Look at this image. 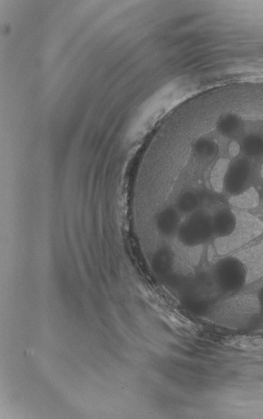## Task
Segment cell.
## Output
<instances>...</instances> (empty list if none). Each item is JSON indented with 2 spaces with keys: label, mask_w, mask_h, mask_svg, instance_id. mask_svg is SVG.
Returning a JSON list of instances; mask_svg holds the SVG:
<instances>
[{
  "label": "cell",
  "mask_w": 263,
  "mask_h": 419,
  "mask_svg": "<svg viewBox=\"0 0 263 419\" xmlns=\"http://www.w3.org/2000/svg\"><path fill=\"white\" fill-rule=\"evenodd\" d=\"M259 202V196L254 188H250L247 192L236 197H232L231 202L239 208L255 207Z\"/></svg>",
  "instance_id": "cell-14"
},
{
  "label": "cell",
  "mask_w": 263,
  "mask_h": 419,
  "mask_svg": "<svg viewBox=\"0 0 263 419\" xmlns=\"http://www.w3.org/2000/svg\"><path fill=\"white\" fill-rule=\"evenodd\" d=\"M213 282L224 293H233L247 284V272L236 256L224 257L215 265Z\"/></svg>",
  "instance_id": "cell-3"
},
{
  "label": "cell",
  "mask_w": 263,
  "mask_h": 419,
  "mask_svg": "<svg viewBox=\"0 0 263 419\" xmlns=\"http://www.w3.org/2000/svg\"><path fill=\"white\" fill-rule=\"evenodd\" d=\"M237 223V216L231 210H218L212 216L213 236L217 237V240L230 236L235 230Z\"/></svg>",
  "instance_id": "cell-9"
},
{
  "label": "cell",
  "mask_w": 263,
  "mask_h": 419,
  "mask_svg": "<svg viewBox=\"0 0 263 419\" xmlns=\"http://www.w3.org/2000/svg\"><path fill=\"white\" fill-rule=\"evenodd\" d=\"M175 256L169 247H162L155 252L152 260V268L154 272L162 280L169 277L175 272Z\"/></svg>",
  "instance_id": "cell-10"
},
{
  "label": "cell",
  "mask_w": 263,
  "mask_h": 419,
  "mask_svg": "<svg viewBox=\"0 0 263 419\" xmlns=\"http://www.w3.org/2000/svg\"><path fill=\"white\" fill-rule=\"evenodd\" d=\"M202 203L200 195L194 190H186L181 193L177 199L175 207L181 213V215L189 216L199 211Z\"/></svg>",
  "instance_id": "cell-12"
},
{
  "label": "cell",
  "mask_w": 263,
  "mask_h": 419,
  "mask_svg": "<svg viewBox=\"0 0 263 419\" xmlns=\"http://www.w3.org/2000/svg\"><path fill=\"white\" fill-rule=\"evenodd\" d=\"M262 232L263 223L259 219L248 214H241L237 216V226L232 234L217 240L218 251L222 255L230 253L254 240Z\"/></svg>",
  "instance_id": "cell-2"
},
{
  "label": "cell",
  "mask_w": 263,
  "mask_h": 419,
  "mask_svg": "<svg viewBox=\"0 0 263 419\" xmlns=\"http://www.w3.org/2000/svg\"><path fill=\"white\" fill-rule=\"evenodd\" d=\"M194 155L201 160H211L218 154L217 142L212 138L201 137L194 142L193 146Z\"/></svg>",
  "instance_id": "cell-13"
},
{
  "label": "cell",
  "mask_w": 263,
  "mask_h": 419,
  "mask_svg": "<svg viewBox=\"0 0 263 419\" xmlns=\"http://www.w3.org/2000/svg\"><path fill=\"white\" fill-rule=\"evenodd\" d=\"M213 237L212 216L201 210L186 216L176 236L180 244L186 248H198Z\"/></svg>",
  "instance_id": "cell-1"
},
{
  "label": "cell",
  "mask_w": 263,
  "mask_h": 419,
  "mask_svg": "<svg viewBox=\"0 0 263 419\" xmlns=\"http://www.w3.org/2000/svg\"><path fill=\"white\" fill-rule=\"evenodd\" d=\"M253 174L251 161L245 157L228 161L222 189L231 197L238 196L252 188Z\"/></svg>",
  "instance_id": "cell-4"
},
{
  "label": "cell",
  "mask_w": 263,
  "mask_h": 419,
  "mask_svg": "<svg viewBox=\"0 0 263 419\" xmlns=\"http://www.w3.org/2000/svg\"><path fill=\"white\" fill-rule=\"evenodd\" d=\"M245 268L247 282L252 283L263 276V243L243 250L236 256Z\"/></svg>",
  "instance_id": "cell-6"
},
{
  "label": "cell",
  "mask_w": 263,
  "mask_h": 419,
  "mask_svg": "<svg viewBox=\"0 0 263 419\" xmlns=\"http://www.w3.org/2000/svg\"><path fill=\"white\" fill-rule=\"evenodd\" d=\"M258 299H259V302L261 304L262 309L263 308V287L261 289L259 294L257 295Z\"/></svg>",
  "instance_id": "cell-16"
},
{
  "label": "cell",
  "mask_w": 263,
  "mask_h": 419,
  "mask_svg": "<svg viewBox=\"0 0 263 419\" xmlns=\"http://www.w3.org/2000/svg\"><path fill=\"white\" fill-rule=\"evenodd\" d=\"M181 216V213L175 207H167L161 210L156 217L157 231L164 237L176 236L183 222Z\"/></svg>",
  "instance_id": "cell-8"
},
{
  "label": "cell",
  "mask_w": 263,
  "mask_h": 419,
  "mask_svg": "<svg viewBox=\"0 0 263 419\" xmlns=\"http://www.w3.org/2000/svg\"><path fill=\"white\" fill-rule=\"evenodd\" d=\"M262 178H263V166H262Z\"/></svg>",
  "instance_id": "cell-17"
},
{
  "label": "cell",
  "mask_w": 263,
  "mask_h": 419,
  "mask_svg": "<svg viewBox=\"0 0 263 419\" xmlns=\"http://www.w3.org/2000/svg\"><path fill=\"white\" fill-rule=\"evenodd\" d=\"M231 343L233 345L246 350L263 349V339H260V338H237Z\"/></svg>",
  "instance_id": "cell-15"
},
{
  "label": "cell",
  "mask_w": 263,
  "mask_h": 419,
  "mask_svg": "<svg viewBox=\"0 0 263 419\" xmlns=\"http://www.w3.org/2000/svg\"><path fill=\"white\" fill-rule=\"evenodd\" d=\"M239 144L240 152L248 160L263 159V134L261 132H250L242 137Z\"/></svg>",
  "instance_id": "cell-11"
},
{
  "label": "cell",
  "mask_w": 263,
  "mask_h": 419,
  "mask_svg": "<svg viewBox=\"0 0 263 419\" xmlns=\"http://www.w3.org/2000/svg\"><path fill=\"white\" fill-rule=\"evenodd\" d=\"M262 309L258 297L251 295L233 299L225 304L216 316L219 321L228 326L243 325L257 316Z\"/></svg>",
  "instance_id": "cell-5"
},
{
  "label": "cell",
  "mask_w": 263,
  "mask_h": 419,
  "mask_svg": "<svg viewBox=\"0 0 263 419\" xmlns=\"http://www.w3.org/2000/svg\"><path fill=\"white\" fill-rule=\"evenodd\" d=\"M216 130L226 139L235 142L245 130V122L235 113H225L220 115L216 123Z\"/></svg>",
  "instance_id": "cell-7"
}]
</instances>
